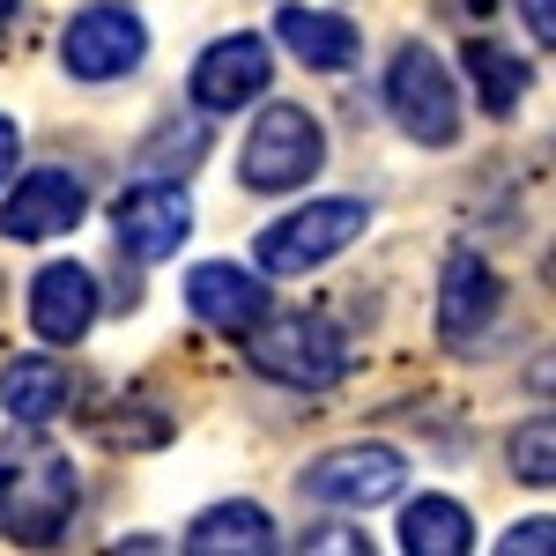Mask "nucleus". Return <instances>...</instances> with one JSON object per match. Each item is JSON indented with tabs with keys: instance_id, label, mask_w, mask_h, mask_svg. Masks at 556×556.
<instances>
[{
	"instance_id": "nucleus-1",
	"label": "nucleus",
	"mask_w": 556,
	"mask_h": 556,
	"mask_svg": "<svg viewBox=\"0 0 556 556\" xmlns=\"http://www.w3.org/2000/svg\"><path fill=\"white\" fill-rule=\"evenodd\" d=\"M83 505V475L60 445H15L0 453V534L15 549H52Z\"/></svg>"
},
{
	"instance_id": "nucleus-2",
	"label": "nucleus",
	"mask_w": 556,
	"mask_h": 556,
	"mask_svg": "<svg viewBox=\"0 0 556 556\" xmlns=\"http://www.w3.org/2000/svg\"><path fill=\"white\" fill-rule=\"evenodd\" d=\"M238 342H245V364L260 379L290 386V393H319L349 371V334L334 319H304V312L298 319H260Z\"/></svg>"
},
{
	"instance_id": "nucleus-3",
	"label": "nucleus",
	"mask_w": 556,
	"mask_h": 556,
	"mask_svg": "<svg viewBox=\"0 0 556 556\" xmlns=\"http://www.w3.org/2000/svg\"><path fill=\"white\" fill-rule=\"evenodd\" d=\"M319 164H327V127L304 104H260L245 156H238V178L253 193H298V186L319 178Z\"/></svg>"
},
{
	"instance_id": "nucleus-4",
	"label": "nucleus",
	"mask_w": 556,
	"mask_h": 556,
	"mask_svg": "<svg viewBox=\"0 0 556 556\" xmlns=\"http://www.w3.org/2000/svg\"><path fill=\"white\" fill-rule=\"evenodd\" d=\"M386 112L393 127L424 149H453L460 141V89H453V67L430 52V45H401L393 67H386Z\"/></svg>"
},
{
	"instance_id": "nucleus-5",
	"label": "nucleus",
	"mask_w": 556,
	"mask_h": 556,
	"mask_svg": "<svg viewBox=\"0 0 556 556\" xmlns=\"http://www.w3.org/2000/svg\"><path fill=\"white\" fill-rule=\"evenodd\" d=\"M364 223H371V208L349 201V193H334V201H304L298 215H282V223L260 230L253 267L260 275H304V267H319V260L349 253V245L364 238Z\"/></svg>"
},
{
	"instance_id": "nucleus-6",
	"label": "nucleus",
	"mask_w": 556,
	"mask_h": 556,
	"mask_svg": "<svg viewBox=\"0 0 556 556\" xmlns=\"http://www.w3.org/2000/svg\"><path fill=\"white\" fill-rule=\"evenodd\" d=\"M298 490L312 505L364 513V505H386V497L408 490V460H401L393 445H342V453H319V460L298 475Z\"/></svg>"
},
{
	"instance_id": "nucleus-7",
	"label": "nucleus",
	"mask_w": 556,
	"mask_h": 556,
	"mask_svg": "<svg viewBox=\"0 0 556 556\" xmlns=\"http://www.w3.org/2000/svg\"><path fill=\"white\" fill-rule=\"evenodd\" d=\"M141 52H149V30H141V15H127V8H83L60 30V67L75 83H119V75L141 67Z\"/></svg>"
},
{
	"instance_id": "nucleus-8",
	"label": "nucleus",
	"mask_w": 556,
	"mask_h": 556,
	"mask_svg": "<svg viewBox=\"0 0 556 556\" xmlns=\"http://www.w3.org/2000/svg\"><path fill=\"white\" fill-rule=\"evenodd\" d=\"M186 230H193V201H186V186H172V178H141V186L119 193V208H112V238H119L127 260H172L186 245Z\"/></svg>"
},
{
	"instance_id": "nucleus-9",
	"label": "nucleus",
	"mask_w": 556,
	"mask_h": 556,
	"mask_svg": "<svg viewBox=\"0 0 556 556\" xmlns=\"http://www.w3.org/2000/svg\"><path fill=\"white\" fill-rule=\"evenodd\" d=\"M83 215H89V186L75 172H30V178H15L8 201H0V238L38 245V238L75 230Z\"/></svg>"
},
{
	"instance_id": "nucleus-10",
	"label": "nucleus",
	"mask_w": 556,
	"mask_h": 556,
	"mask_svg": "<svg viewBox=\"0 0 556 556\" xmlns=\"http://www.w3.org/2000/svg\"><path fill=\"white\" fill-rule=\"evenodd\" d=\"M267 83H275V52H267V38H253V30L215 38L208 52L193 60V104H201V112H238V104L267 97Z\"/></svg>"
},
{
	"instance_id": "nucleus-11",
	"label": "nucleus",
	"mask_w": 556,
	"mask_h": 556,
	"mask_svg": "<svg viewBox=\"0 0 556 556\" xmlns=\"http://www.w3.org/2000/svg\"><path fill=\"white\" fill-rule=\"evenodd\" d=\"M497 304H505L497 267L460 245V253L445 260V275H438V334H445V349H475L482 334H490Z\"/></svg>"
},
{
	"instance_id": "nucleus-12",
	"label": "nucleus",
	"mask_w": 556,
	"mask_h": 556,
	"mask_svg": "<svg viewBox=\"0 0 556 556\" xmlns=\"http://www.w3.org/2000/svg\"><path fill=\"white\" fill-rule=\"evenodd\" d=\"M186 312L215 334H245L267 319V275H245L238 260H201L186 267Z\"/></svg>"
},
{
	"instance_id": "nucleus-13",
	"label": "nucleus",
	"mask_w": 556,
	"mask_h": 556,
	"mask_svg": "<svg viewBox=\"0 0 556 556\" xmlns=\"http://www.w3.org/2000/svg\"><path fill=\"white\" fill-rule=\"evenodd\" d=\"M97 275H89L83 260H52L30 275V327H38L52 349H75L97 327Z\"/></svg>"
},
{
	"instance_id": "nucleus-14",
	"label": "nucleus",
	"mask_w": 556,
	"mask_h": 556,
	"mask_svg": "<svg viewBox=\"0 0 556 556\" xmlns=\"http://www.w3.org/2000/svg\"><path fill=\"white\" fill-rule=\"evenodd\" d=\"M275 38L290 45L312 75H342V67H356V52H364V30L349 15H334V8H282L275 15Z\"/></svg>"
},
{
	"instance_id": "nucleus-15",
	"label": "nucleus",
	"mask_w": 556,
	"mask_h": 556,
	"mask_svg": "<svg viewBox=\"0 0 556 556\" xmlns=\"http://www.w3.org/2000/svg\"><path fill=\"white\" fill-rule=\"evenodd\" d=\"M275 549H282V534H275V519L260 513L253 497L208 505L186 527V556H275Z\"/></svg>"
},
{
	"instance_id": "nucleus-16",
	"label": "nucleus",
	"mask_w": 556,
	"mask_h": 556,
	"mask_svg": "<svg viewBox=\"0 0 556 556\" xmlns=\"http://www.w3.org/2000/svg\"><path fill=\"white\" fill-rule=\"evenodd\" d=\"M0 401H8L15 424L45 430L52 416H67L75 379H67V364H52V356H8V371H0Z\"/></svg>"
},
{
	"instance_id": "nucleus-17",
	"label": "nucleus",
	"mask_w": 556,
	"mask_h": 556,
	"mask_svg": "<svg viewBox=\"0 0 556 556\" xmlns=\"http://www.w3.org/2000/svg\"><path fill=\"white\" fill-rule=\"evenodd\" d=\"M401 549L408 556H468L475 549V519L460 497H416L401 513Z\"/></svg>"
},
{
	"instance_id": "nucleus-18",
	"label": "nucleus",
	"mask_w": 556,
	"mask_h": 556,
	"mask_svg": "<svg viewBox=\"0 0 556 556\" xmlns=\"http://www.w3.org/2000/svg\"><path fill=\"white\" fill-rule=\"evenodd\" d=\"M468 75H475L482 104H490L497 119L519 112V97H527V60H519V52H505L497 38H468Z\"/></svg>"
},
{
	"instance_id": "nucleus-19",
	"label": "nucleus",
	"mask_w": 556,
	"mask_h": 556,
	"mask_svg": "<svg viewBox=\"0 0 556 556\" xmlns=\"http://www.w3.org/2000/svg\"><path fill=\"white\" fill-rule=\"evenodd\" d=\"M513 475L527 482V490H549L556 482V424H549V408L513 430Z\"/></svg>"
},
{
	"instance_id": "nucleus-20",
	"label": "nucleus",
	"mask_w": 556,
	"mask_h": 556,
	"mask_svg": "<svg viewBox=\"0 0 556 556\" xmlns=\"http://www.w3.org/2000/svg\"><path fill=\"white\" fill-rule=\"evenodd\" d=\"M298 556H379V549H371V534H364V527L327 519V527H312V534L298 542Z\"/></svg>"
},
{
	"instance_id": "nucleus-21",
	"label": "nucleus",
	"mask_w": 556,
	"mask_h": 556,
	"mask_svg": "<svg viewBox=\"0 0 556 556\" xmlns=\"http://www.w3.org/2000/svg\"><path fill=\"white\" fill-rule=\"evenodd\" d=\"M497 556H556V519L542 513V519H519L513 534L497 542Z\"/></svg>"
},
{
	"instance_id": "nucleus-22",
	"label": "nucleus",
	"mask_w": 556,
	"mask_h": 556,
	"mask_svg": "<svg viewBox=\"0 0 556 556\" xmlns=\"http://www.w3.org/2000/svg\"><path fill=\"white\" fill-rule=\"evenodd\" d=\"M519 23H527V38H542V52L556 45V0H519Z\"/></svg>"
},
{
	"instance_id": "nucleus-23",
	"label": "nucleus",
	"mask_w": 556,
	"mask_h": 556,
	"mask_svg": "<svg viewBox=\"0 0 556 556\" xmlns=\"http://www.w3.org/2000/svg\"><path fill=\"white\" fill-rule=\"evenodd\" d=\"M15 156H23V134H15V119H0V186L15 172Z\"/></svg>"
},
{
	"instance_id": "nucleus-24",
	"label": "nucleus",
	"mask_w": 556,
	"mask_h": 556,
	"mask_svg": "<svg viewBox=\"0 0 556 556\" xmlns=\"http://www.w3.org/2000/svg\"><path fill=\"white\" fill-rule=\"evenodd\" d=\"M112 556H172V549H164V542H149V534H134V542H119Z\"/></svg>"
}]
</instances>
